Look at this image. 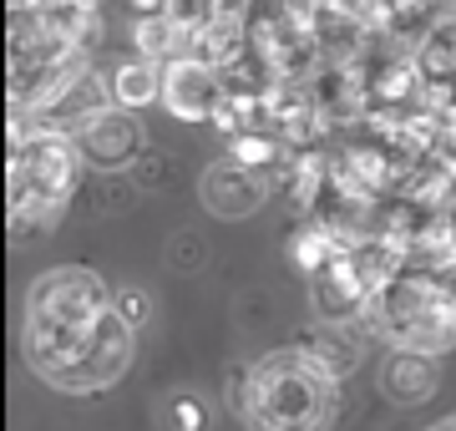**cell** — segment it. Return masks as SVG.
Listing matches in <instances>:
<instances>
[{
    "label": "cell",
    "instance_id": "6da1fadb",
    "mask_svg": "<svg viewBox=\"0 0 456 431\" xmlns=\"http://www.w3.org/2000/svg\"><path fill=\"white\" fill-rule=\"evenodd\" d=\"M233 406L248 431H330L340 376L310 346H284L233 376Z\"/></svg>",
    "mask_w": 456,
    "mask_h": 431
},
{
    "label": "cell",
    "instance_id": "7a4b0ae2",
    "mask_svg": "<svg viewBox=\"0 0 456 431\" xmlns=\"http://www.w3.org/2000/svg\"><path fill=\"white\" fill-rule=\"evenodd\" d=\"M107 310H112V295H107L102 274L82 264L46 269L26 295V340H20L36 376L46 381Z\"/></svg>",
    "mask_w": 456,
    "mask_h": 431
},
{
    "label": "cell",
    "instance_id": "3957f363",
    "mask_svg": "<svg viewBox=\"0 0 456 431\" xmlns=\"http://www.w3.org/2000/svg\"><path fill=\"white\" fill-rule=\"evenodd\" d=\"M77 163L82 148L71 133L56 127H36L26 117H11V167H5V188H11V229L16 224H46L61 218L71 188H77Z\"/></svg>",
    "mask_w": 456,
    "mask_h": 431
},
{
    "label": "cell",
    "instance_id": "277c9868",
    "mask_svg": "<svg viewBox=\"0 0 456 431\" xmlns=\"http://www.w3.org/2000/svg\"><path fill=\"white\" fill-rule=\"evenodd\" d=\"M365 330H375L391 350L446 355L456 346V315L441 295V274L401 269L391 284H380L365 305Z\"/></svg>",
    "mask_w": 456,
    "mask_h": 431
},
{
    "label": "cell",
    "instance_id": "5b68a950",
    "mask_svg": "<svg viewBox=\"0 0 456 431\" xmlns=\"http://www.w3.org/2000/svg\"><path fill=\"white\" fill-rule=\"evenodd\" d=\"M132 325L117 315V305L82 335V346L71 350L56 370L46 376V386L56 391H71V396H92V391H107L112 381H122V370L132 361Z\"/></svg>",
    "mask_w": 456,
    "mask_h": 431
},
{
    "label": "cell",
    "instance_id": "8992f818",
    "mask_svg": "<svg viewBox=\"0 0 456 431\" xmlns=\"http://www.w3.org/2000/svg\"><path fill=\"white\" fill-rule=\"evenodd\" d=\"M228 97L224 67H213L193 51H183L173 61H163V107L183 122H213Z\"/></svg>",
    "mask_w": 456,
    "mask_h": 431
},
{
    "label": "cell",
    "instance_id": "52a82bcc",
    "mask_svg": "<svg viewBox=\"0 0 456 431\" xmlns=\"http://www.w3.org/2000/svg\"><path fill=\"white\" fill-rule=\"evenodd\" d=\"M112 102H117L112 82H107L97 67L77 61V67L61 77V86H56V92H51L26 122H36V127H56V133H82L86 122H92L97 112H107Z\"/></svg>",
    "mask_w": 456,
    "mask_h": 431
},
{
    "label": "cell",
    "instance_id": "ba28073f",
    "mask_svg": "<svg viewBox=\"0 0 456 431\" xmlns=\"http://www.w3.org/2000/svg\"><path fill=\"white\" fill-rule=\"evenodd\" d=\"M71 137H77V148H82V163L107 167V173L137 163L142 148H147V127L132 107H107V112H97L82 133H71Z\"/></svg>",
    "mask_w": 456,
    "mask_h": 431
},
{
    "label": "cell",
    "instance_id": "9c48e42d",
    "mask_svg": "<svg viewBox=\"0 0 456 431\" xmlns=\"http://www.w3.org/2000/svg\"><path fill=\"white\" fill-rule=\"evenodd\" d=\"M198 199H203V208L218 214V218H248V214L264 208L269 183H264V167H248V163H239V158H224V163L203 167Z\"/></svg>",
    "mask_w": 456,
    "mask_h": 431
},
{
    "label": "cell",
    "instance_id": "30bf717a",
    "mask_svg": "<svg viewBox=\"0 0 456 431\" xmlns=\"http://www.w3.org/2000/svg\"><path fill=\"white\" fill-rule=\"evenodd\" d=\"M370 284H365V274L355 269V259L350 254H340L335 264H325L320 274H314V315L320 320H335V325H345V320H365V305H370Z\"/></svg>",
    "mask_w": 456,
    "mask_h": 431
},
{
    "label": "cell",
    "instance_id": "8fae6325",
    "mask_svg": "<svg viewBox=\"0 0 456 431\" xmlns=\"http://www.w3.org/2000/svg\"><path fill=\"white\" fill-rule=\"evenodd\" d=\"M436 386H441L436 355H426V350H395L386 370H380V391L395 406H421V401L436 396Z\"/></svg>",
    "mask_w": 456,
    "mask_h": 431
},
{
    "label": "cell",
    "instance_id": "7c38bea8",
    "mask_svg": "<svg viewBox=\"0 0 456 431\" xmlns=\"http://www.w3.org/2000/svg\"><path fill=\"white\" fill-rule=\"evenodd\" d=\"M299 346H310L320 361L335 370V376H350V370H360V361H365V340L355 335V320H345V325H335V320H325V325H314Z\"/></svg>",
    "mask_w": 456,
    "mask_h": 431
},
{
    "label": "cell",
    "instance_id": "4fadbf2b",
    "mask_svg": "<svg viewBox=\"0 0 456 431\" xmlns=\"http://www.w3.org/2000/svg\"><path fill=\"white\" fill-rule=\"evenodd\" d=\"M345 249H350V239H345V233L335 229V224H325V218L305 224V229H299V233L289 239V259H294L299 269H305V274H320V269L335 264V259H340Z\"/></svg>",
    "mask_w": 456,
    "mask_h": 431
},
{
    "label": "cell",
    "instance_id": "5bb4252c",
    "mask_svg": "<svg viewBox=\"0 0 456 431\" xmlns=\"http://www.w3.org/2000/svg\"><path fill=\"white\" fill-rule=\"evenodd\" d=\"M112 97L117 107H147V102H163V61L152 56H137V61H122L112 77Z\"/></svg>",
    "mask_w": 456,
    "mask_h": 431
},
{
    "label": "cell",
    "instance_id": "9a60e30c",
    "mask_svg": "<svg viewBox=\"0 0 456 431\" xmlns=\"http://www.w3.org/2000/svg\"><path fill=\"white\" fill-rule=\"evenodd\" d=\"M132 41H137V56H152V61H173V56H183V51L193 46V41H188V31H183L178 20L167 16V11L137 20Z\"/></svg>",
    "mask_w": 456,
    "mask_h": 431
},
{
    "label": "cell",
    "instance_id": "2e32d148",
    "mask_svg": "<svg viewBox=\"0 0 456 431\" xmlns=\"http://www.w3.org/2000/svg\"><path fill=\"white\" fill-rule=\"evenodd\" d=\"M112 305H117V315L127 320L132 330H142L147 320H152V299H147V289H122Z\"/></svg>",
    "mask_w": 456,
    "mask_h": 431
},
{
    "label": "cell",
    "instance_id": "e0dca14e",
    "mask_svg": "<svg viewBox=\"0 0 456 431\" xmlns=\"http://www.w3.org/2000/svg\"><path fill=\"white\" fill-rule=\"evenodd\" d=\"M167 411H173V431H203V406L193 396H178Z\"/></svg>",
    "mask_w": 456,
    "mask_h": 431
},
{
    "label": "cell",
    "instance_id": "ac0fdd59",
    "mask_svg": "<svg viewBox=\"0 0 456 431\" xmlns=\"http://www.w3.org/2000/svg\"><path fill=\"white\" fill-rule=\"evenodd\" d=\"M441 295H446V305H452V315H456V264L441 274Z\"/></svg>",
    "mask_w": 456,
    "mask_h": 431
},
{
    "label": "cell",
    "instance_id": "d6986e66",
    "mask_svg": "<svg viewBox=\"0 0 456 431\" xmlns=\"http://www.w3.org/2000/svg\"><path fill=\"white\" fill-rule=\"evenodd\" d=\"M132 11H142V16H158V11H167V0H132Z\"/></svg>",
    "mask_w": 456,
    "mask_h": 431
},
{
    "label": "cell",
    "instance_id": "ffe728a7",
    "mask_svg": "<svg viewBox=\"0 0 456 431\" xmlns=\"http://www.w3.org/2000/svg\"><path fill=\"white\" fill-rule=\"evenodd\" d=\"M431 431H456V416H446V421H436Z\"/></svg>",
    "mask_w": 456,
    "mask_h": 431
},
{
    "label": "cell",
    "instance_id": "44dd1931",
    "mask_svg": "<svg viewBox=\"0 0 456 431\" xmlns=\"http://www.w3.org/2000/svg\"><path fill=\"white\" fill-rule=\"evenodd\" d=\"M92 5H97V0H92Z\"/></svg>",
    "mask_w": 456,
    "mask_h": 431
}]
</instances>
